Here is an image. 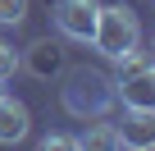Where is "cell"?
<instances>
[{
    "mask_svg": "<svg viewBox=\"0 0 155 151\" xmlns=\"http://www.w3.org/2000/svg\"><path fill=\"white\" fill-rule=\"evenodd\" d=\"M59 101L73 119H105L114 110V78H105L101 69H73L64 87H59Z\"/></svg>",
    "mask_w": 155,
    "mask_h": 151,
    "instance_id": "6da1fadb",
    "label": "cell"
},
{
    "mask_svg": "<svg viewBox=\"0 0 155 151\" xmlns=\"http://www.w3.org/2000/svg\"><path fill=\"white\" fill-rule=\"evenodd\" d=\"M114 101H123V110H155V64L119 73L114 78Z\"/></svg>",
    "mask_w": 155,
    "mask_h": 151,
    "instance_id": "277c9868",
    "label": "cell"
},
{
    "mask_svg": "<svg viewBox=\"0 0 155 151\" xmlns=\"http://www.w3.org/2000/svg\"><path fill=\"white\" fill-rule=\"evenodd\" d=\"M14 73H18V50L9 46V41H0V78H14Z\"/></svg>",
    "mask_w": 155,
    "mask_h": 151,
    "instance_id": "30bf717a",
    "label": "cell"
},
{
    "mask_svg": "<svg viewBox=\"0 0 155 151\" xmlns=\"http://www.w3.org/2000/svg\"><path fill=\"white\" fill-rule=\"evenodd\" d=\"M0 96H5V78H0Z\"/></svg>",
    "mask_w": 155,
    "mask_h": 151,
    "instance_id": "7c38bea8",
    "label": "cell"
},
{
    "mask_svg": "<svg viewBox=\"0 0 155 151\" xmlns=\"http://www.w3.org/2000/svg\"><path fill=\"white\" fill-rule=\"evenodd\" d=\"M78 146H91V151H105V146H119V128L114 124H91L82 137H78Z\"/></svg>",
    "mask_w": 155,
    "mask_h": 151,
    "instance_id": "ba28073f",
    "label": "cell"
},
{
    "mask_svg": "<svg viewBox=\"0 0 155 151\" xmlns=\"http://www.w3.org/2000/svg\"><path fill=\"white\" fill-rule=\"evenodd\" d=\"M28 19V0H0V28H18Z\"/></svg>",
    "mask_w": 155,
    "mask_h": 151,
    "instance_id": "9c48e42d",
    "label": "cell"
},
{
    "mask_svg": "<svg viewBox=\"0 0 155 151\" xmlns=\"http://www.w3.org/2000/svg\"><path fill=\"white\" fill-rule=\"evenodd\" d=\"M114 128H119V146H137V151L155 146V110H123Z\"/></svg>",
    "mask_w": 155,
    "mask_h": 151,
    "instance_id": "8992f818",
    "label": "cell"
},
{
    "mask_svg": "<svg viewBox=\"0 0 155 151\" xmlns=\"http://www.w3.org/2000/svg\"><path fill=\"white\" fill-rule=\"evenodd\" d=\"M64 64H68V50L59 46V41H50V37H37L23 55H18V69H28L32 78H59L64 73Z\"/></svg>",
    "mask_w": 155,
    "mask_h": 151,
    "instance_id": "5b68a950",
    "label": "cell"
},
{
    "mask_svg": "<svg viewBox=\"0 0 155 151\" xmlns=\"http://www.w3.org/2000/svg\"><path fill=\"white\" fill-rule=\"evenodd\" d=\"M141 41V23L128 5H101L96 14V32H91V46L105 55V60H119L123 50H132Z\"/></svg>",
    "mask_w": 155,
    "mask_h": 151,
    "instance_id": "7a4b0ae2",
    "label": "cell"
},
{
    "mask_svg": "<svg viewBox=\"0 0 155 151\" xmlns=\"http://www.w3.org/2000/svg\"><path fill=\"white\" fill-rule=\"evenodd\" d=\"M96 14H101V0H59L55 5V28L68 41H91Z\"/></svg>",
    "mask_w": 155,
    "mask_h": 151,
    "instance_id": "3957f363",
    "label": "cell"
},
{
    "mask_svg": "<svg viewBox=\"0 0 155 151\" xmlns=\"http://www.w3.org/2000/svg\"><path fill=\"white\" fill-rule=\"evenodd\" d=\"M32 133V115H28V105L23 101H14L9 92L0 96V146H14V142H23Z\"/></svg>",
    "mask_w": 155,
    "mask_h": 151,
    "instance_id": "52a82bcc",
    "label": "cell"
},
{
    "mask_svg": "<svg viewBox=\"0 0 155 151\" xmlns=\"http://www.w3.org/2000/svg\"><path fill=\"white\" fill-rule=\"evenodd\" d=\"M41 146H46V151H64V146H78V137H68V133H46Z\"/></svg>",
    "mask_w": 155,
    "mask_h": 151,
    "instance_id": "8fae6325",
    "label": "cell"
}]
</instances>
